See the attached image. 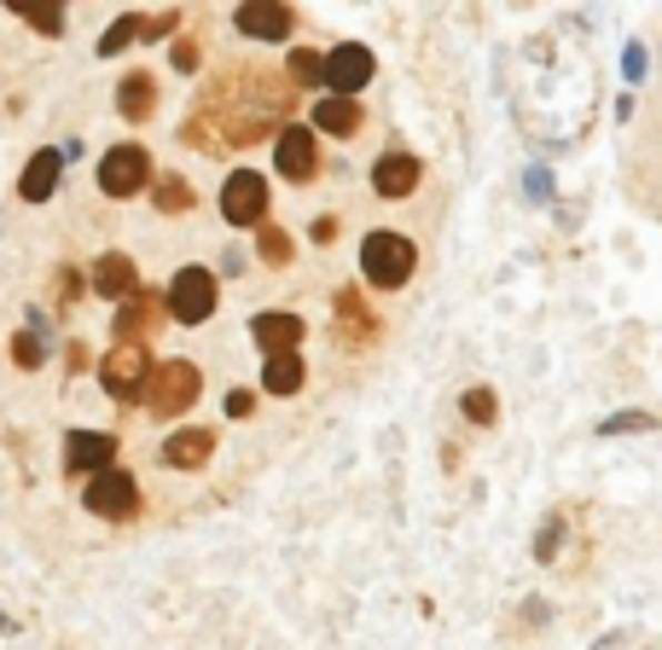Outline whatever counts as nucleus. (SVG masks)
Instances as JSON below:
<instances>
[{"instance_id": "f257e3e1", "label": "nucleus", "mask_w": 662, "mask_h": 650, "mask_svg": "<svg viewBox=\"0 0 662 650\" xmlns=\"http://www.w3.org/2000/svg\"><path fill=\"white\" fill-rule=\"evenodd\" d=\"M413 268H419L413 239H401V232H367L361 239V273L372 291H401L413 279Z\"/></svg>"}, {"instance_id": "f03ea898", "label": "nucleus", "mask_w": 662, "mask_h": 650, "mask_svg": "<svg viewBox=\"0 0 662 650\" xmlns=\"http://www.w3.org/2000/svg\"><path fill=\"white\" fill-rule=\"evenodd\" d=\"M203 389V372L192 360H151V378H146V407L158 412V419H174V412H187Z\"/></svg>"}, {"instance_id": "7ed1b4c3", "label": "nucleus", "mask_w": 662, "mask_h": 650, "mask_svg": "<svg viewBox=\"0 0 662 650\" xmlns=\"http://www.w3.org/2000/svg\"><path fill=\"white\" fill-rule=\"evenodd\" d=\"M372 76H378V59H372V47H361V41H338L320 59V88H331V99H354Z\"/></svg>"}, {"instance_id": "20e7f679", "label": "nucleus", "mask_w": 662, "mask_h": 650, "mask_svg": "<svg viewBox=\"0 0 662 650\" xmlns=\"http://www.w3.org/2000/svg\"><path fill=\"white\" fill-rule=\"evenodd\" d=\"M215 273L210 268H181V273H174L169 279V320L174 326H203V320H210L215 314Z\"/></svg>"}, {"instance_id": "39448f33", "label": "nucleus", "mask_w": 662, "mask_h": 650, "mask_svg": "<svg viewBox=\"0 0 662 650\" xmlns=\"http://www.w3.org/2000/svg\"><path fill=\"white\" fill-rule=\"evenodd\" d=\"M82 506L93 511V517H106V523H129V517L140 511V482L129 477V471H99V477H88V493H82Z\"/></svg>"}, {"instance_id": "423d86ee", "label": "nucleus", "mask_w": 662, "mask_h": 650, "mask_svg": "<svg viewBox=\"0 0 662 650\" xmlns=\"http://www.w3.org/2000/svg\"><path fill=\"white\" fill-rule=\"evenodd\" d=\"M146 187H151L146 146H111L106 158H99V192H106V198H134Z\"/></svg>"}, {"instance_id": "0eeeda50", "label": "nucleus", "mask_w": 662, "mask_h": 650, "mask_svg": "<svg viewBox=\"0 0 662 650\" xmlns=\"http://www.w3.org/2000/svg\"><path fill=\"white\" fill-rule=\"evenodd\" d=\"M151 378V354L146 343H117L106 354V367H99V383H106V396L111 401H140V389Z\"/></svg>"}, {"instance_id": "6e6552de", "label": "nucleus", "mask_w": 662, "mask_h": 650, "mask_svg": "<svg viewBox=\"0 0 662 650\" xmlns=\"http://www.w3.org/2000/svg\"><path fill=\"white\" fill-rule=\"evenodd\" d=\"M221 216L233 227H262L268 216V180L257 169H233L221 180Z\"/></svg>"}, {"instance_id": "1a4fd4ad", "label": "nucleus", "mask_w": 662, "mask_h": 650, "mask_svg": "<svg viewBox=\"0 0 662 650\" xmlns=\"http://www.w3.org/2000/svg\"><path fill=\"white\" fill-rule=\"evenodd\" d=\"M233 23H239V36H250V41H291L297 12L285 7V0H250V7L233 12Z\"/></svg>"}, {"instance_id": "9d476101", "label": "nucleus", "mask_w": 662, "mask_h": 650, "mask_svg": "<svg viewBox=\"0 0 662 650\" xmlns=\"http://www.w3.org/2000/svg\"><path fill=\"white\" fill-rule=\"evenodd\" d=\"M111 459H117V436H106V430H70L64 436V471L99 477V471H111Z\"/></svg>"}, {"instance_id": "9b49d317", "label": "nucleus", "mask_w": 662, "mask_h": 650, "mask_svg": "<svg viewBox=\"0 0 662 650\" xmlns=\"http://www.w3.org/2000/svg\"><path fill=\"white\" fill-rule=\"evenodd\" d=\"M273 158H279V174L285 180H314V169H320V146H314V134L309 128H279V146H273Z\"/></svg>"}, {"instance_id": "f8f14e48", "label": "nucleus", "mask_w": 662, "mask_h": 650, "mask_svg": "<svg viewBox=\"0 0 662 650\" xmlns=\"http://www.w3.org/2000/svg\"><path fill=\"white\" fill-rule=\"evenodd\" d=\"M88 284H93V297H106V302H129V297L140 291V273H134V262H129L122 250H106V256L93 262Z\"/></svg>"}, {"instance_id": "ddd939ff", "label": "nucleus", "mask_w": 662, "mask_h": 650, "mask_svg": "<svg viewBox=\"0 0 662 650\" xmlns=\"http://www.w3.org/2000/svg\"><path fill=\"white\" fill-rule=\"evenodd\" d=\"M419 158L413 151H384V158L372 163V192L378 198H413L419 192Z\"/></svg>"}, {"instance_id": "4468645a", "label": "nucleus", "mask_w": 662, "mask_h": 650, "mask_svg": "<svg viewBox=\"0 0 662 650\" xmlns=\"http://www.w3.org/2000/svg\"><path fill=\"white\" fill-rule=\"evenodd\" d=\"M361 122H367V111H361V99H314V111H309V128L314 134H331V140H354L361 134Z\"/></svg>"}, {"instance_id": "2eb2a0df", "label": "nucleus", "mask_w": 662, "mask_h": 650, "mask_svg": "<svg viewBox=\"0 0 662 650\" xmlns=\"http://www.w3.org/2000/svg\"><path fill=\"white\" fill-rule=\"evenodd\" d=\"M250 337H257V349H262V354H297V343H302V320L285 314V308H268V314L250 320Z\"/></svg>"}, {"instance_id": "dca6fc26", "label": "nucleus", "mask_w": 662, "mask_h": 650, "mask_svg": "<svg viewBox=\"0 0 662 650\" xmlns=\"http://www.w3.org/2000/svg\"><path fill=\"white\" fill-rule=\"evenodd\" d=\"M210 459H215V436L198 430V424L174 430V436L163 441V464H174V471H203Z\"/></svg>"}, {"instance_id": "f3484780", "label": "nucleus", "mask_w": 662, "mask_h": 650, "mask_svg": "<svg viewBox=\"0 0 662 650\" xmlns=\"http://www.w3.org/2000/svg\"><path fill=\"white\" fill-rule=\"evenodd\" d=\"M59 174H64V151H36L30 163H23V180H18V192H23V203H47L59 192Z\"/></svg>"}, {"instance_id": "a211bd4d", "label": "nucleus", "mask_w": 662, "mask_h": 650, "mask_svg": "<svg viewBox=\"0 0 662 650\" xmlns=\"http://www.w3.org/2000/svg\"><path fill=\"white\" fill-rule=\"evenodd\" d=\"M151 106H158V82H151L146 70L122 76V88H117V111L129 117V122H146V117H151Z\"/></svg>"}, {"instance_id": "6ab92c4d", "label": "nucleus", "mask_w": 662, "mask_h": 650, "mask_svg": "<svg viewBox=\"0 0 662 650\" xmlns=\"http://www.w3.org/2000/svg\"><path fill=\"white\" fill-rule=\"evenodd\" d=\"M262 389H268V396H297V389H302V360L297 354H268Z\"/></svg>"}, {"instance_id": "aec40b11", "label": "nucleus", "mask_w": 662, "mask_h": 650, "mask_svg": "<svg viewBox=\"0 0 662 650\" xmlns=\"http://www.w3.org/2000/svg\"><path fill=\"white\" fill-rule=\"evenodd\" d=\"M151 203H158L163 216H181V210H192V187L181 174H163L158 187H151Z\"/></svg>"}, {"instance_id": "412c9836", "label": "nucleus", "mask_w": 662, "mask_h": 650, "mask_svg": "<svg viewBox=\"0 0 662 650\" xmlns=\"http://www.w3.org/2000/svg\"><path fill=\"white\" fill-rule=\"evenodd\" d=\"M41 326H47V320L36 314V320H30V331H18V337H12V360H18L23 372H36L41 360H47V349H41Z\"/></svg>"}, {"instance_id": "4be33fe9", "label": "nucleus", "mask_w": 662, "mask_h": 650, "mask_svg": "<svg viewBox=\"0 0 662 650\" xmlns=\"http://www.w3.org/2000/svg\"><path fill=\"white\" fill-rule=\"evenodd\" d=\"M460 412H465V419L471 424H494L500 419V401H494V389H465V396H460Z\"/></svg>"}, {"instance_id": "5701e85b", "label": "nucleus", "mask_w": 662, "mask_h": 650, "mask_svg": "<svg viewBox=\"0 0 662 650\" xmlns=\"http://www.w3.org/2000/svg\"><path fill=\"white\" fill-rule=\"evenodd\" d=\"M558 546H564V517H546V523H541V534H534V563H552L558 558Z\"/></svg>"}, {"instance_id": "b1692460", "label": "nucleus", "mask_w": 662, "mask_h": 650, "mask_svg": "<svg viewBox=\"0 0 662 650\" xmlns=\"http://www.w3.org/2000/svg\"><path fill=\"white\" fill-rule=\"evenodd\" d=\"M257 250H262V262H273V268L291 262V239L279 227H257Z\"/></svg>"}, {"instance_id": "393cba45", "label": "nucleus", "mask_w": 662, "mask_h": 650, "mask_svg": "<svg viewBox=\"0 0 662 650\" xmlns=\"http://www.w3.org/2000/svg\"><path fill=\"white\" fill-rule=\"evenodd\" d=\"M134 36H140V18L129 12V18H117L111 30H106V41H99V53L111 59V53H122V47H134Z\"/></svg>"}, {"instance_id": "a878e982", "label": "nucleus", "mask_w": 662, "mask_h": 650, "mask_svg": "<svg viewBox=\"0 0 662 650\" xmlns=\"http://www.w3.org/2000/svg\"><path fill=\"white\" fill-rule=\"evenodd\" d=\"M140 331H146V302H122V314H117V343H140Z\"/></svg>"}, {"instance_id": "bb28decb", "label": "nucleus", "mask_w": 662, "mask_h": 650, "mask_svg": "<svg viewBox=\"0 0 662 650\" xmlns=\"http://www.w3.org/2000/svg\"><path fill=\"white\" fill-rule=\"evenodd\" d=\"M12 12H18L23 23H36L41 36H59V30H64V12H59V7H12Z\"/></svg>"}, {"instance_id": "cd10ccee", "label": "nucleus", "mask_w": 662, "mask_h": 650, "mask_svg": "<svg viewBox=\"0 0 662 650\" xmlns=\"http://www.w3.org/2000/svg\"><path fill=\"white\" fill-rule=\"evenodd\" d=\"M628 430H656V412H616V419L599 424V436H628Z\"/></svg>"}, {"instance_id": "c85d7f7f", "label": "nucleus", "mask_w": 662, "mask_h": 650, "mask_svg": "<svg viewBox=\"0 0 662 650\" xmlns=\"http://www.w3.org/2000/svg\"><path fill=\"white\" fill-rule=\"evenodd\" d=\"M291 82H302V88H320V53H309V47H297V53H291Z\"/></svg>"}, {"instance_id": "c756f323", "label": "nucleus", "mask_w": 662, "mask_h": 650, "mask_svg": "<svg viewBox=\"0 0 662 650\" xmlns=\"http://www.w3.org/2000/svg\"><path fill=\"white\" fill-rule=\"evenodd\" d=\"M523 198H529V203H552V198H558L552 169H529V174H523Z\"/></svg>"}, {"instance_id": "7c9ffc66", "label": "nucleus", "mask_w": 662, "mask_h": 650, "mask_svg": "<svg viewBox=\"0 0 662 650\" xmlns=\"http://www.w3.org/2000/svg\"><path fill=\"white\" fill-rule=\"evenodd\" d=\"M622 76H628V82H640V76H645V53L633 41H628V53H622Z\"/></svg>"}, {"instance_id": "2f4dec72", "label": "nucleus", "mask_w": 662, "mask_h": 650, "mask_svg": "<svg viewBox=\"0 0 662 650\" xmlns=\"http://www.w3.org/2000/svg\"><path fill=\"white\" fill-rule=\"evenodd\" d=\"M250 407H257L250 389H233V396H227V412H233V419H250Z\"/></svg>"}, {"instance_id": "473e14b6", "label": "nucleus", "mask_w": 662, "mask_h": 650, "mask_svg": "<svg viewBox=\"0 0 662 650\" xmlns=\"http://www.w3.org/2000/svg\"><path fill=\"white\" fill-rule=\"evenodd\" d=\"M309 239H314V244H331V239H338V216H320V221L309 227Z\"/></svg>"}, {"instance_id": "72a5a7b5", "label": "nucleus", "mask_w": 662, "mask_h": 650, "mask_svg": "<svg viewBox=\"0 0 662 650\" xmlns=\"http://www.w3.org/2000/svg\"><path fill=\"white\" fill-rule=\"evenodd\" d=\"M174 70H198V47H192V41L174 47Z\"/></svg>"}, {"instance_id": "f704fd0d", "label": "nucleus", "mask_w": 662, "mask_h": 650, "mask_svg": "<svg viewBox=\"0 0 662 650\" xmlns=\"http://www.w3.org/2000/svg\"><path fill=\"white\" fill-rule=\"evenodd\" d=\"M76 291H82V279H76V268H59V297L70 302Z\"/></svg>"}, {"instance_id": "c9c22d12", "label": "nucleus", "mask_w": 662, "mask_h": 650, "mask_svg": "<svg viewBox=\"0 0 662 650\" xmlns=\"http://www.w3.org/2000/svg\"><path fill=\"white\" fill-rule=\"evenodd\" d=\"M622 644H628V633H604L599 639V650H622Z\"/></svg>"}]
</instances>
